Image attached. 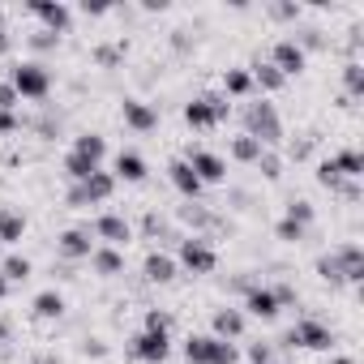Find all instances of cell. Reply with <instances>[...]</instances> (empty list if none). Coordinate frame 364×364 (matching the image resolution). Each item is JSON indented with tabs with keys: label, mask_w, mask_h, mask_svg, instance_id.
Returning a JSON list of instances; mask_svg holds the SVG:
<instances>
[{
	"label": "cell",
	"mask_w": 364,
	"mask_h": 364,
	"mask_svg": "<svg viewBox=\"0 0 364 364\" xmlns=\"http://www.w3.org/2000/svg\"><path fill=\"white\" fill-rule=\"evenodd\" d=\"M240 120H245V133H249L253 141H262L266 150H274V146L283 141V120H279L274 103H266V99H257V103H245Z\"/></svg>",
	"instance_id": "obj_1"
},
{
	"label": "cell",
	"mask_w": 364,
	"mask_h": 364,
	"mask_svg": "<svg viewBox=\"0 0 364 364\" xmlns=\"http://www.w3.org/2000/svg\"><path fill=\"white\" fill-rule=\"evenodd\" d=\"M9 86L18 99H31V103H43L52 95V69L43 60H22L9 69Z\"/></svg>",
	"instance_id": "obj_2"
},
{
	"label": "cell",
	"mask_w": 364,
	"mask_h": 364,
	"mask_svg": "<svg viewBox=\"0 0 364 364\" xmlns=\"http://www.w3.org/2000/svg\"><path fill=\"white\" fill-rule=\"evenodd\" d=\"M176 266H185L189 274H215L219 253H215L210 236H180L176 240Z\"/></svg>",
	"instance_id": "obj_3"
},
{
	"label": "cell",
	"mask_w": 364,
	"mask_h": 364,
	"mask_svg": "<svg viewBox=\"0 0 364 364\" xmlns=\"http://www.w3.org/2000/svg\"><path fill=\"white\" fill-rule=\"evenodd\" d=\"M185 360H189V364H236L240 351H236V343H228V338L189 334V338H185Z\"/></svg>",
	"instance_id": "obj_4"
},
{
	"label": "cell",
	"mask_w": 364,
	"mask_h": 364,
	"mask_svg": "<svg viewBox=\"0 0 364 364\" xmlns=\"http://www.w3.org/2000/svg\"><path fill=\"white\" fill-rule=\"evenodd\" d=\"M112 193H116V176L99 167L95 176H86L82 185H73V189L65 193V206H69V210H86V206H99V202H107Z\"/></svg>",
	"instance_id": "obj_5"
},
{
	"label": "cell",
	"mask_w": 364,
	"mask_h": 364,
	"mask_svg": "<svg viewBox=\"0 0 364 364\" xmlns=\"http://www.w3.org/2000/svg\"><path fill=\"white\" fill-rule=\"evenodd\" d=\"M228 112H232V103L223 95H198L185 103V124L189 129H219L228 120Z\"/></svg>",
	"instance_id": "obj_6"
},
{
	"label": "cell",
	"mask_w": 364,
	"mask_h": 364,
	"mask_svg": "<svg viewBox=\"0 0 364 364\" xmlns=\"http://www.w3.org/2000/svg\"><path fill=\"white\" fill-rule=\"evenodd\" d=\"M283 347H304V351H330V343H334V330L326 326V321H317V317H300L283 338H279Z\"/></svg>",
	"instance_id": "obj_7"
},
{
	"label": "cell",
	"mask_w": 364,
	"mask_h": 364,
	"mask_svg": "<svg viewBox=\"0 0 364 364\" xmlns=\"http://www.w3.org/2000/svg\"><path fill=\"white\" fill-rule=\"evenodd\" d=\"M31 18H39V31H48V35H69L73 31V9L65 5V0H31Z\"/></svg>",
	"instance_id": "obj_8"
},
{
	"label": "cell",
	"mask_w": 364,
	"mask_h": 364,
	"mask_svg": "<svg viewBox=\"0 0 364 364\" xmlns=\"http://www.w3.org/2000/svg\"><path fill=\"white\" fill-rule=\"evenodd\" d=\"M129 355L141 360V364H163L171 355V334H163V330H137L129 338Z\"/></svg>",
	"instance_id": "obj_9"
},
{
	"label": "cell",
	"mask_w": 364,
	"mask_h": 364,
	"mask_svg": "<svg viewBox=\"0 0 364 364\" xmlns=\"http://www.w3.org/2000/svg\"><path fill=\"white\" fill-rule=\"evenodd\" d=\"M90 232H95V240H103L107 249H124V245L133 240V223H129L124 215H112V210H107V215H99Z\"/></svg>",
	"instance_id": "obj_10"
},
{
	"label": "cell",
	"mask_w": 364,
	"mask_h": 364,
	"mask_svg": "<svg viewBox=\"0 0 364 364\" xmlns=\"http://www.w3.org/2000/svg\"><path fill=\"white\" fill-rule=\"evenodd\" d=\"M56 253H60L65 262H90V253H95V232H90V228H69V232H60V236H56Z\"/></svg>",
	"instance_id": "obj_11"
},
{
	"label": "cell",
	"mask_w": 364,
	"mask_h": 364,
	"mask_svg": "<svg viewBox=\"0 0 364 364\" xmlns=\"http://www.w3.org/2000/svg\"><path fill=\"white\" fill-rule=\"evenodd\" d=\"M185 163L193 167V176L202 180V185H223V180H228V163H223V154H215V150H189Z\"/></svg>",
	"instance_id": "obj_12"
},
{
	"label": "cell",
	"mask_w": 364,
	"mask_h": 364,
	"mask_svg": "<svg viewBox=\"0 0 364 364\" xmlns=\"http://www.w3.org/2000/svg\"><path fill=\"white\" fill-rule=\"evenodd\" d=\"M334 253V262H338V274H343V283H364V249L355 245V240H343V245H334L330 249Z\"/></svg>",
	"instance_id": "obj_13"
},
{
	"label": "cell",
	"mask_w": 364,
	"mask_h": 364,
	"mask_svg": "<svg viewBox=\"0 0 364 364\" xmlns=\"http://www.w3.org/2000/svg\"><path fill=\"white\" fill-rule=\"evenodd\" d=\"M270 65H274L283 77H296V73H304L309 56L300 52V43H296V39H279V43L270 48Z\"/></svg>",
	"instance_id": "obj_14"
},
{
	"label": "cell",
	"mask_w": 364,
	"mask_h": 364,
	"mask_svg": "<svg viewBox=\"0 0 364 364\" xmlns=\"http://www.w3.org/2000/svg\"><path fill=\"white\" fill-rule=\"evenodd\" d=\"M120 120H124L133 133H150V129H159V107L146 103V99H124V103H120Z\"/></svg>",
	"instance_id": "obj_15"
},
{
	"label": "cell",
	"mask_w": 364,
	"mask_h": 364,
	"mask_svg": "<svg viewBox=\"0 0 364 364\" xmlns=\"http://www.w3.org/2000/svg\"><path fill=\"white\" fill-rule=\"evenodd\" d=\"M167 180H171V189L185 198V202H198V198H202V189H206L202 180L193 176V167H189L185 159H171V163H167Z\"/></svg>",
	"instance_id": "obj_16"
},
{
	"label": "cell",
	"mask_w": 364,
	"mask_h": 364,
	"mask_svg": "<svg viewBox=\"0 0 364 364\" xmlns=\"http://www.w3.org/2000/svg\"><path fill=\"white\" fill-rule=\"evenodd\" d=\"M245 326H249V317H245L240 309H232V304L215 309V317H210V334H215V338H228V343L245 338Z\"/></svg>",
	"instance_id": "obj_17"
},
{
	"label": "cell",
	"mask_w": 364,
	"mask_h": 364,
	"mask_svg": "<svg viewBox=\"0 0 364 364\" xmlns=\"http://www.w3.org/2000/svg\"><path fill=\"white\" fill-rule=\"evenodd\" d=\"M240 313L245 317H257V321H274L279 317V300H274V291L266 283H257L253 291H245V309Z\"/></svg>",
	"instance_id": "obj_18"
},
{
	"label": "cell",
	"mask_w": 364,
	"mask_h": 364,
	"mask_svg": "<svg viewBox=\"0 0 364 364\" xmlns=\"http://www.w3.org/2000/svg\"><path fill=\"white\" fill-rule=\"evenodd\" d=\"M176 270H180V266H176V257H171V253H163V249H150V253H146V262H141V279H146V283H159V287H163V283H171V279H176Z\"/></svg>",
	"instance_id": "obj_19"
},
{
	"label": "cell",
	"mask_w": 364,
	"mask_h": 364,
	"mask_svg": "<svg viewBox=\"0 0 364 364\" xmlns=\"http://www.w3.org/2000/svg\"><path fill=\"white\" fill-rule=\"evenodd\" d=\"M176 219H180V223H189V228H193V236H206L210 228H223V223H219V215H215L210 206H202V202H185V206H176Z\"/></svg>",
	"instance_id": "obj_20"
},
{
	"label": "cell",
	"mask_w": 364,
	"mask_h": 364,
	"mask_svg": "<svg viewBox=\"0 0 364 364\" xmlns=\"http://www.w3.org/2000/svg\"><path fill=\"white\" fill-rule=\"evenodd\" d=\"M112 167H116L112 176H116V180H129V185H141V180L150 176V167H146V159H141L137 150H120Z\"/></svg>",
	"instance_id": "obj_21"
},
{
	"label": "cell",
	"mask_w": 364,
	"mask_h": 364,
	"mask_svg": "<svg viewBox=\"0 0 364 364\" xmlns=\"http://www.w3.org/2000/svg\"><path fill=\"white\" fill-rule=\"evenodd\" d=\"M90 270L103 274V279H120V274H124V253H120V249H107V245H95Z\"/></svg>",
	"instance_id": "obj_22"
},
{
	"label": "cell",
	"mask_w": 364,
	"mask_h": 364,
	"mask_svg": "<svg viewBox=\"0 0 364 364\" xmlns=\"http://www.w3.org/2000/svg\"><path fill=\"white\" fill-rule=\"evenodd\" d=\"M249 77H253V86L266 90V95H279V90L287 86V77H283L270 60H253V65H249Z\"/></svg>",
	"instance_id": "obj_23"
},
{
	"label": "cell",
	"mask_w": 364,
	"mask_h": 364,
	"mask_svg": "<svg viewBox=\"0 0 364 364\" xmlns=\"http://www.w3.org/2000/svg\"><path fill=\"white\" fill-rule=\"evenodd\" d=\"M31 313H35L39 321H60V317H65V296H60L56 287H48V291H39V296L31 300Z\"/></svg>",
	"instance_id": "obj_24"
},
{
	"label": "cell",
	"mask_w": 364,
	"mask_h": 364,
	"mask_svg": "<svg viewBox=\"0 0 364 364\" xmlns=\"http://www.w3.org/2000/svg\"><path fill=\"white\" fill-rule=\"evenodd\" d=\"M26 236V215L14 206H0V245H18Z\"/></svg>",
	"instance_id": "obj_25"
},
{
	"label": "cell",
	"mask_w": 364,
	"mask_h": 364,
	"mask_svg": "<svg viewBox=\"0 0 364 364\" xmlns=\"http://www.w3.org/2000/svg\"><path fill=\"white\" fill-rule=\"evenodd\" d=\"M69 150H73V154H82V159H90L95 167H103V154H107V141H103V133H77Z\"/></svg>",
	"instance_id": "obj_26"
},
{
	"label": "cell",
	"mask_w": 364,
	"mask_h": 364,
	"mask_svg": "<svg viewBox=\"0 0 364 364\" xmlns=\"http://www.w3.org/2000/svg\"><path fill=\"white\" fill-rule=\"evenodd\" d=\"M330 163H334V171H338L343 180H360V176H364V154H360L355 146H347V150L330 154Z\"/></svg>",
	"instance_id": "obj_27"
},
{
	"label": "cell",
	"mask_w": 364,
	"mask_h": 364,
	"mask_svg": "<svg viewBox=\"0 0 364 364\" xmlns=\"http://www.w3.org/2000/svg\"><path fill=\"white\" fill-rule=\"evenodd\" d=\"M0 274H5L9 287H14V283H26V279L35 274V262L22 257V253H9V257H0Z\"/></svg>",
	"instance_id": "obj_28"
},
{
	"label": "cell",
	"mask_w": 364,
	"mask_h": 364,
	"mask_svg": "<svg viewBox=\"0 0 364 364\" xmlns=\"http://www.w3.org/2000/svg\"><path fill=\"white\" fill-rule=\"evenodd\" d=\"M249 90H253L249 69H228V73H223V99H245Z\"/></svg>",
	"instance_id": "obj_29"
},
{
	"label": "cell",
	"mask_w": 364,
	"mask_h": 364,
	"mask_svg": "<svg viewBox=\"0 0 364 364\" xmlns=\"http://www.w3.org/2000/svg\"><path fill=\"white\" fill-rule=\"evenodd\" d=\"M228 150H232V159H236V163H257L266 146H262V141H253L249 133H240V137H232V146H228Z\"/></svg>",
	"instance_id": "obj_30"
},
{
	"label": "cell",
	"mask_w": 364,
	"mask_h": 364,
	"mask_svg": "<svg viewBox=\"0 0 364 364\" xmlns=\"http://www.w3.org/2000/svg\"><path fill=\"white\" fill-rule=\"evenodd\" d=\"M141 232H146V240H180V236L171 232V223H167L163 215H154V210H146V219H141Z\"/></svg>",
	"instance_id": "obj_31"
},
{
	"label": "cell",
	"mask_w": 364,
	"mask_h": 364,
	"mask_svg": "<svg viewBox=\"0 0 364 364\" xmlns=\"http://www.w3.org/2000/svg\"><path fill=\"white\" fill-rule=\"evenodd\" d=\"M90 56H95L99 69H120V65H124V43H99Z\"/></svg>",
	"instance_id": "obj_32"
},
{
	"label": "cell",
	"mask_w": 364,
	"mask_h": 364,
	"mask_svg": "<svg viewBox=\"0 0 364 364\" xmlns=\"http://www.w3.org/2000/svg\"><path fill=\"white\" fill-rule=\"evenodd\" d=\"M95 171H99V167H95L90 159H82V154H73V150L65 154V176L73 180V185H82V180H86V176H95Z\"/></svg>",
	"instance_id": "obj_33"
},
{
	"label": "cell",
	"mask_w": 364,
	"mask_h": 364,
	"mask_svg": "<svg viewBox=\"0 0 364 364\" xmlns=\"http://www.w3.org/2000/svg\"><path fill=\"white\" fill-rule=\"evenodd\" d=\"M343 86H347V99H360L364 95V65L360 60H347L343 65Z\"/></svg>",
	"instance_id": "obj_34"
},
{
	"label": "cell",
	"mask_w": 364,
	"mask_h": 364,
	"mask_svg": "<svg viewBox=\"0 0 364 364\" xmlns=\"http://www.w3.org/2000/svg\"><path fill=\"white\" fill-rule=\"evenodd\" d=\"M313 150H317V133H300V137L287 141V159H296V163L313 159Z\"/></svg>",
	"instance_id": "obj_35"
},
{
	"label": "cell",
	"mask_w": 364,
	"mask_h": 364,
	"mask_svg": "<svg viewBox=\"0 0 364 364\" xmlns=\"http://www.w3.org/2000/svg\"><path fill=\"white\" fill-rule=\"evenodd\" d=\"M283 219H291V223H300V228H313L317 210H313V202H304V198H291V202H287V215H283Z\"/></svg>",
	"instance_id": "obj_36"
},
{
	"label": "cell",
	"mask_w": 364,
	"mask_h": 364,
	"mask_svg": "<svg viewBox=\"0 0 364 364\" xmlns=\"http://www.w3.org/2000/svg\"><path fill=\"white\" fill-rule=\"evenodd\" d=\"M274 236H279L283 245H304V240H309V228H300V223H291V219H279V223H274Z\"/></svg>",
	"instance_id": "obj_37"
},
{
	"label": "cell",
	"mask_w": 364,
	"mask_h": 364,
	"mask_svg": "<svg viewBox=\"0 0 364 364\" xmlns=\"http://www.w3.org/2000/svg\"><path fill=\"white\" fill-rule=\"evenodd\" d=\"M317 185H321V189H330V193H338L347 180L334 171V163H330V159H321V163H317Z\"/></svg>",
	"instance_id": "obj_38"
},
{
	"label": "cell",
	"mask_w": 364,
	"mask_h": 364,
	"mask_svg": "<svg viewBox=\"0 0 364 364\" xmlns=\"http://www.w3.org/2000/svg\"><path fill=\"white\" fill-rule=\"evenodd\" d=\"M253 167H257L266 180H279V176H283V154H279V150H262V159H257Z\"/></svg>",
	"instance_id": "obj_39"
},
{
	"label": "cell",
	"mask_w": 364,
	"mask_h": 364,
	"mask_svg": "<svg viewBox=\"0 0 364 364\" xmlns=\"http://www.w3.org/2000/svg\"><path fill=\"white\" fill-rule=\"evenodd\" d=\"M60 124H65L60 112H43V116L35 120V133H39L43 141H52V137H60Z\"/></svg>",
	"instance_id": "obj_40"
},
{
	"label": "cell",
	"mask_w": 364,
	"mask_h": 364,
	"mask_svg": "<svg viewBox=\"0 0 364 364\" xmlns=\"http://www.w3.org/2000/svg\"><path fill=\"white\" fill-rule=\"evenodd\" d=\"M141 330H163V334H171V313H167V309H146Z\"/></svg>",
	"instance_id": "obj_41"
},
{
	"label": "cell",
	"mask_w": 364,
	"mask_h": 364,
	"mask_svg": "<svg viewBox=\"0 0 364 364\" xmlns=\"http://www.w3.org/2000/svg\"><path fill=\"white\" fill-rule=\"evenodd\" d=\"M31 48H35V52H56V48H60V39H56V35H48V31H35V35H31Z\"/></svg>",
	"instance_id": "obj_42"
},
{
	"label": "cell",
	"mask_w": 364,
	"mask_h": 364,
	"mask_svg": "<svg viewBox=\"0 0 364 364\" xmlns=\"http://www.w3.org/2000/svg\"><path fill=\"white\" fill-rule=\"evenodd\" d=\"M270 360H274L270 343H249V364H270Z\"/></svg>",
	"instance_id": "obj_43"
},
{
	"label": "cell",
	"mask_w": 364,
	"mask_h": 364,
	"mask_svg": "<svg viewBox=\"0 0 364 364\" xmlns=\"http://www.w3.org/2000/svg\"><path fill=\"white\" fill-rule=\"evenodd\" d=\"M270 291H274V300H279V309H291V304H296V300H300V296H296V287H291V283H279V287H270Z\"/></svg>",
	"instance_id": "obj_44"
},
{
	"label": "cell",
	"mask_w": 364,
	"mask_h": 364,
	"mask_svg": "<svg viewBox=\"0 0 364 364\" xmlns=\"http://www.w3.org/2000/svg\"><path fill=\"white\" fill-rule=\"evenodd\" d=\"M107 351H112V347H107L103 338H86V343H82V355H86V360H103Z\"/></svg>",
	"instance_id": "obj_45"
},
{
	"label": "cell",
	"mask_w": 364,
	"mask_h": 364,
	"mask_svg": "<svg viewBox=\"0 0 364 364\" xmlns=\"http://www.w3.org/2000/svg\"><path fill=\"white\" fill-rule=\"evenodd\" d=\"M9 133H22V120L18 112H0V137H9Z\"/></svg>",
	"instance_id": "obj_46"
},
{
	"label": "cell",
	"mask_w": 364,
	"mask_h": 364,
	"mask_svg": "<svg viewBox=\"0 0 364 364\" xmlns=\"http://www.w3.org/2000/svg\"><path fill=\"white\" fill-rule=\"evenodd\" d=\"M18 103H22V99L14 95V86H9V82H0V112H14Z\"/></svg>",
	"instance_id": "obj_47"
},
{
	"label": "cell",
	"mask_w": 364,
	"mask_h": 364,
	"mask_svg": "<svg viewBox=\"0 0 364 364\" xmlns=\"http://www.w3.org/2000/svg\"><path fill=\"white\" fill-rule=\"evenodd\" d=\"M270 14H274L279 22H296V18H300V5H270Z\"/></svg>",
	"instance_id": "obj_48"
},
{
	"label": "cell",
	"mask_w": 364,
	"mask_h": 364,
	"mask_svg": "<svg viewBox=\"0 0 364 364\" xmlns=\"http://www.w3.org/2000/svg\"><path fill=\"white\" fill-rule=\"evenodd\" d=\"M228 287H232V291H240V296H245V291H253V287H257V279H253V274H236V279H232V283H228Z\"/></svg>",
	"instance_id": "obj_49"
},
{
	"label": "cell",
	"mask_w": 364,
	"mask_h": 364,
	"mask_svg": "<svg viewBox=\"0 0 364 364\" xmlns=\"http://www.w3.org/2000/svg\"><path fill=\"white\" fill-rule=\"evenodd\" d=\"M171 48H176V52H189V48H193L189 31H171Z\"/></svg>",
	"instance_id": "obj_50"
},
{
	"label": "cell",
	"mask_w": 364,
	"mask_h": 364,
	"mask_svg": "<svg viewBox=\"0 0 364 364\" xmlns=\"http://www.w3.org/2000/svg\"><path fill=\"white\" fill-rule=\"evenodd\" d=\"M14 52V35H9V26L0 22V56H9Z\"/></svg>",
	"instance_id": "obj_51"
},
{
	"label": "cell",
	"mask_w": 364,
	"mask_h": 364,
	"mask_svg": "<svg viewBox=\"0 0 364 364\" xmlns=\"http://www.w3.org/2000/svg\"><path fill=\"white\" fill-rule=\"evenodd\" d=\"M82 14H86V18H103V14H112V9H107V5H90V0H82Z\"/></svg>",
	"instance_id": "obj_52"
},
{
	"label": "cell",
	"mask_w": 364,
	"mask_h": 364,
	"mask_svg": "<svg viewBox=\"0 0 364 364\" xmlns=\"http://www.w3.org/2000/svg\"><path fill=\"white\" fill-rule=\"evenodd\" d=\"M9 334H14V321H9V317H0V347L9 343Z\"/></svg>",
	"instance_id": "obj_53"
},
{
	"label": "cell",
	"mask_w": 364,
	"mask_h": 364,
	"mask_svg": "<svg viewBox=\"0 0 364 364\" xmlns=\"http://www.w3.org/2000/svg\"><path fill=\"white\" fill-rule=\"evenodd\" d=\"M35 364H60V360H56L52 351H43V355H35Z\"/></svg>",
	"instance_id": "obj_54"
},
{
	"label": "cell",
	"mask_w": 364,
	"mask_h": 364,
	"mask_svg": "<svg viewBox=\"0 0 364 364\" xmlns=\"http://www.w3.org/2000/svg\"><path fill=\"white\" fill-rule=\"evenodd\" d=\"M330 364H355V360H351V355H334Z\"/></svg>",
	"instance_id": "obj_55"
},
{
	"label": "cell",
	"mask_w": 364,
	"mask_h": 364,
	"mask_svg": "<svg viewBox=\"0 0 364 364\" xmlns=\"http://www.w3.org/2000/svg\"><path fill=\"white\" fill-rule=\"evenodd\" d=\"M9 296V283H5V274H0V300H5Z\"/></svg>",
	"instance_id": "obj_56"
},
{
	"label": "cell",
	"mask_w": 364,
	"mask_h": 364,
	"mask_svg": "<svg viewBox=\"0 0 364 364\" xmlns=\"http://www.w3.org/2000/svg\"><path fill=\"white\" fill-rule=\"evenodd\" d=\"M270 364H291V360H283V355H274V360H270Z\"/></svg>",
	"instance_id": "obj_57"
},
{
	"label": "cell",
	"mask_w": 364,
	"mask_h": 364,
	"mask_svg": "<svg viewBox=\"0 0 364 364\" xmlns=\"http://www.w3.org/2000/svg\"><path fill=\"white\" fill-rule=\"evenodd\" d=\"M0 249H5V245H0Z\"/></svg>",
	"instance_id": "obj_58"
}]
</instances>
